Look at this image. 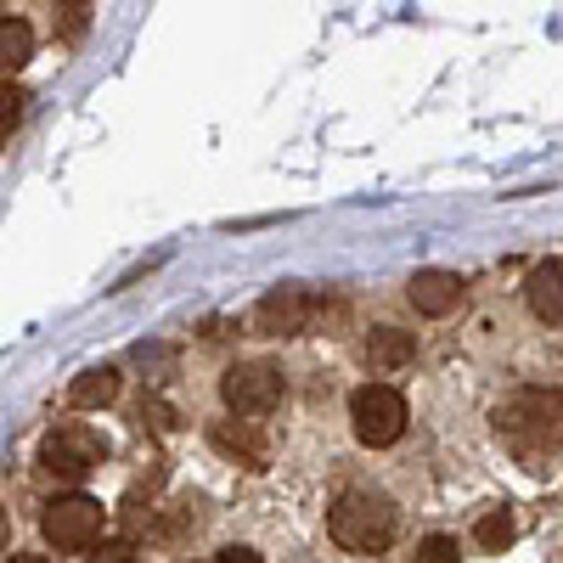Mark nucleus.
<instances>
[{
	"mask_svg": "<svg viewBox=\"0 0 563 563\" xmlns=\"http://www.w3.org/2000/svg\"><path fill=\"white\" fill-rule=\"evenodd\" d=\"M496 434L519 451L525 467H558V389H519L496 406Z\"/></svg>",
	"mask_w": 563,
	"mask_h": 563,
	"instance_id": "nucleus-1",
	"label": "nucleus"
},
{
	"mask_svg": "<svg viewBox=\"0 0 563 563\" xmlns=\"http://www.w3.org/2000/svg\"><path fill=\"white\" fill-rule=\"evenodd\" d=\"M395 507L384 496H372V490H344L333 501V512H327V530H333V541L344 552H384L395 541Z\"/></svg>",
	"mask_w": 563,
	"mask_h": 563,
	"instance_id": "nucleus-2",
	"label": "nucleus"
},
{
	"mask_svg": "<svg viewBox=\"0 0 563 563\" xmlns=\"http://www.w3.org/2000/svg\"><path fill=\"white\" fill-rule=\"evenodd\" d=\"M220 400L231 406V417H238V422H260L282 400V372L271 361H238L220 378Z\"/></svg>",
	"mask_w": 563,
	"mask_h": 563,
	"instance_id": "nucleus-3",
	"label": "nucleus"
},
{
	"mask_svg": "<svg viewBox=\"0 0 563 563\" xmlns=\"http://www.w3.org/2000/svg\"><path fill=\"white\" fill-rule=\"evenodd\" d=\"M350 422L361 445H395L406 434V395L389 384H366L350 395Z\"/></svg>",
	"mask_w": 563,
	"mask_h": 563,
	"instance_id": "nucleus-4",
	"label": "nucleus"
},
{
	"mask_svg": "<svg viewBox=\"0 0 563 563\" xmlns=\"http://www.w3.org/2000/svg\"><path fill=\"white\" fill-rule=\"evenodd\" d=\"M40 530H45V541H52L57 552L97 547V536H102V501H90V496H57V501H45Z\"/></svg>",
	"mask_w": 563,
	"mask_h": 563,
	"instance_id": "nucleus-5",
	"label": "nucleus"
},
{
	"mask_svg": "<svg viewBox=\"0 0 563 563\" xmlns=\"http://www.w3.org/2000/svg\"><path fill=\"white\" fill-rule=\"evenodd\" d=\"M108 456V440L97 429H85V422H68V429H52L40 445V467L57 479H85L90 467Z\"/></svg>",
	"mask_w": 563,
	"mask_h": 563,
	"instance_id": "nucleus-6",
	"label": "nucleus"
},
{
	"mask_svg": "<svg viewBox=\"0 0 563 563\" xmlns=\"http://www.w3.org/2000/svg\"><path fill=\"white\" fill-rule=\"evenodd\" d=\"M310 316H316V294L310 288H294V282L254 305V327H260V333H305Z\"/></svg>",
	"mask_w": 563,
	"mask_h": 563,
	"instance_id": "nucleus-7",
	"label": "nucleus"
},
{
	"mask_svg": "<svg viewBox=\"0 0 563 563\" xmlns=\"http://www.w3.org/2000/svg\"><path fill=\"white\" fill-rule=\"evenodd\" d=\"M406 299H411L422 316H451L456 299H462V282H456L451 271H417L411 288H406Z\"/></svg>",
	"mask_w": 563,
	"mask_h": 563,
	"instance_id": "nucleus-8",
	"label": "nucleus"
},
{
	"mask_svg": "<svg viewBox=\"0 0 563 563\" xmlns=\"http://www.w3.org/2000/svg\"><path fill=\"white\" fill-rule=\"evenodd\" d=\"M558 282H563L558 254H552V260H541V265L530 271V282H525V288H530V310H536L547 327H558V321H563V288H558Z\"/></svg>",
	"mask_w": 563,
	"mask_h": 563,
	"instance_id": "nucleus-9",
	"label": "nucleus"
},
{
	"mask_svg": "<svg viewBox=\"0 0 563 563\" xmlns=\"http://www.w3.org/2000/svg\"><path fill=\"white\" fill-rule=\"evenodd\" d=\"M411 355H417V344H411V333H400V327H372V333H366L372 372H400Z\"/></svg>",
	"mask_w": 563,
	"mask_h": 563,
	"instance_id": "nucleus-10",
	"label": "nucleus"
},
{
	"mask_svg": "<svg viewBox=\"0 0 563 563\" xmlns=\"http://www.w3.org/2000/svg\"><path fill=\"white\" fill-rule=\"evenodd\" d=\"M119 400V372L113 366H97V372H79L68 384V406L90 411V406H113Z\"/></svg>",
	"mask_w": 563,
	"mask_h": 563,
	"instance_id": "nucleus-11",
	"label": "nucleus"
},
{
	"mask_svg": "<svg viewBox=\"0 0 563 563\" xmlns=\"http://www.w3.org/2000/svg\"><path fill=\"white\" fill-rule=\"evenodd\" d=\"M34 52V29L23 18H0V74H18Z\"/></svg>",
	"mask_w": 563,
	"mask_h": 563,
	"instance_id": "nucleus-12",
	"label": "nucleus"
},
{
	"mask_svg": "<svg viewBox=\"0 0 563 563\" xmlns=\"http://www.w3.org/2000/svg\"><path fill=\"white\" fill-rule=\"evenodd\" d=\"M214 445L231 451V456H243L249 467H265V445L243 429V422H214Z\"/></svg>",
	"mask_w": 563,
	"mask_h": 563,
	"instance_id": "nucleus-13",
	"label": "nucleus"
},
{
	"mask_svg": "<svg viewBox=\"0 0 563 563\" xmlns=\"http://www.w3.org/2000/svg\"><path fill=\"white\" fill-rule=\"evenodd\" d=\"M474 541H479L485 552H507V547H512V519H507V507H490V512H479Z\"/></svg>",
	"mask_w": 563,
	"mask_h": 563,
	"instance_id": "nucleus-14",
	"label": "nucleus"
},
{
	"mask_svg": "<svg viewBox=\"0 0 563 563\" xmlns=\"http://www.w3.org/2000/svg\"><path fill=\"white\" fill-rule=\"evenodd\" d=\"M23 108H29V90L23 85H0V141H7L12 130H18V119H23Z\"/></svg>",
	"mask_w": 563,
	"mask_h": 563,
	"instance_id": "nucleus-15",
	"label": "nucleus"
},
{
	"mask_svg": "<svg viewBox=\"0 0 563 563\" xmlns=\"http://www.w3.org/2000/svg\"><path fill=\"white\" fill-rule=\"evenodd\" d=\"M456 558H462V547L451 536H429V541L417 547V563H456Z\"/></svg>",
	"mask_w": 563,
	"mask_h": 563,
	"instance_id": "nucleus-16",
	"label": "nucleus"
},
{
	"mask_svg": "<svg viewBox=\"0 0 563 563\" xmlns=\"http://www.w3.org/2000/svg\"><path fill=\"white\" fill-rule=\"evenodd\" d=\"M141 417H147V422H153V429H164V434L175 429V411H169L164 400H141Z\"/></svg>",
	"mask_w": 563,
	"mask_h": 563,
	"instance_id": "nucleus-17",
	"label": "nucleus"
},
{
	"mask_svg": "<svg viewBox=\"0 0 563 563\" xmlns=\"http://www.w3.org/2000/svg\"><path fill=\"white\" fill-rule=\"evenodd\" d=\"M85 563H135V552H130V541H108L102 552H90Z\"/></svg>",
	"mask_w": 563,
	"mask_h": 563,
	"instance_id": "nucleus-18",
	"label": "nucleus"
},
{
	"mask_svg": "<svg viewBox=\"0 0 563 563\" xmlns=\"http://www.w3.org/2000/svg\"><path fill=\"white\" fill-rule=\"evenodd\" d=\"M214 563H265V558L249 552V547H225V552H214Z\"/></svg>",
	"mask_w": 563,
	"mask_h": 563,
	"instance_id": "nucleus-19",
	"label": "nucleus"
},
{
	"mask_svg": "<svg viewBox=\"0 0 563 563\" xmlns=\"http://www.w3.org/2000/svg\"><path fill=\"white\" fill-rule=\"evenodd\" d=\"M68 12V34H85V23H90V7H63Z\"/></svg>",
	"mask_w": 563,
	"mask_h": 563,
	"instance_id": "nucleus-20",
	"label": "nucleus"
},
{
	"mask_svg": "<svg viewBox=\"0 0 563 563\" xmlns=\"http://www.w3.org/2000/svg\"><path fill=\"white\" fill-rule=\"evenodd\" d=\"M0 552H7V512H0Z\"/></svg>",
	"mask_w": 563,
	"mask_h": 563,
	"instance_id": "nucleus-21",
	"label": "nucleus"
},
{
	"mask_svg": "<svg viewBox=\"0 0 563 563\" xmlns=\"http://www.w3.org/2000/svg\"><path fill=\"white\" fill-rule=\"evenodd\" d=\"M12 563H45V558H34V552H23V558H12Z\"/></svg>",
	"mask_w": 563,
	"mask_h": 563,
	"instance_id": "nucleus-22",
	"label": "nucleus"
}]
</instances>
